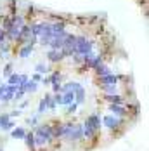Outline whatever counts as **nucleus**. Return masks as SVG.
I'll return each mask as SVG.
<instances>
[{
    "instance_id": "nucleus-8",
    "label": "nucleus",
    "mask_w": 149,
    "mask_h": 151,
    "mask_svg": "<svg viewBox=\"0 0 149 151\" xmlns=\"http://www.w3.org/2000/svg\"><path fill=\"white\" fill-rule=\"evenodd\" d=\"M123 75H116V73H109L104 76H97V85H109V83H120Z\"/></svg>"
},
{
    "instance_id": "nucleus-12",
    "label": "nucleus",
    "mask_w": 149,
    "mask_h": 151,
    "mask_svg": "<svg viewBox=\"0 0 149 151\" xmlns=\"http://www.w3.org/2000/svg\"><path fill=\"white\" fill-rule=\"evenodd\" d=\"M92 71L95 73V76H104V75H109V73H113L111 66H109V64H107L106 61H104V63H101V64H99L97 68H94Z\"/></svg>"
},
{
    "instance_id": "nucleus-34",
    "label": "nucleus",
    "mask_w": 149,
    "mask_h": 151,
    "mask_svg": "<svg viewBox=\"0 0 149 151\" xmlns=\"http://www.w3.org/2000/svg\"><path fill=\"white\" fill-rule=\"evenodd\" d=\"M28 104H30V101H28V99H24V101H23V103L19 104V109H24V108H26Z\"/></svg>"
},
{
    "instance_id": "nucleus-24",
    "label": "nucleus",
    "mask_w": 149,
    "mask_h": 151,
    "mask_svg": "<svg viewBox=\"0 0 149 151\" xmlns=\"http://www.w3.org/2000/svg\"><path fill=\"white\" fill-rule=\"evenodd\" d=\"M16 127V122L12 120V118H11V120L7 122V123H4V125H2V127H0V129H2V130H4V132H11V130H12V129H14Z\"/></svg>"
},
{
    "instance_id": "nucleus-23",
    "label": "nucleus",
    "mask_w": 149,
    "mask_h": 151,
    "mask_svg": "<svg viewBox=\"0 0 149 151\" xmlns=\"http://www.w3.org/2000/svg\"><path fill=\"white\" fill-rule=\"evenodd\" d=\"M45 111H49V109H47V103H45V99L42 97V99H40V103H38V109H37V115H38V116H42Z\"/></svg>"
},
{
    "instance_id": "nucleus-19",
    "label": "nucleus",
    "mask_w": 149,
    "mask_h": 151,
    "mask_svg": "<svg viewBox=\"0 0 149 151\" xmlns=\"http://www.w3.org/2000/svg\"><path fill=\"white\" fill-rule=\"evenodd\" d=\"M24 136H26V129L24 127H14L11 130V137L12 139H23Z\"/></svg>"
},
{
    "instance_id": "nucleus-26",
    "label": "nucleus",
    "mask_w": 149,
    "mask_h": 151,
    "mask_svg": "<svg viewBox=\"0 0 149 151\" xmlns=\"http://www.w3.org/2000/svg\"><path fill=\"white\" fill-rule=\"evenodd\" d=\"M38 120H40V116H38V115H33V116H30V118H26V125L35 127V125H38Z\"/></svg>"
},
{
    "instance_id": "nucleus-2",
    "label": "nucleus",
    "mask_w": 149,
    "mask_h": 151,
    "mask_svg": "<svg viewBox=\"0 0 149 151\" xmlns=\"http://www.w3.org/2000/svg\"><path fill=\"white\" fill-rule=\"evenodd\" d=\"M95 45H97V42H95L92 37H89L87 33H80V35H76L74 54H80V56H83V54H87V52L95 50Z\"/></svg>"
},
{
    "instance_id": "nucleus-1",
    "label": "nucleus",
    "mask_w": 149,
    "mask_h": 151,
    "mask_svg": "<svg viewBox=\"0 0 149 151\" xmlns=\"http://www.w3.org/2000/svg\"><path fill=\"white\" fill-rule=\"evenodd\" d=\"M33 136H35V146H37V151H45L50 144L56 142V141H54V136H52V127H50V123L35 125Z\"/></svg>"
},
{
    "instance_id": "nucleus-4",
    "label": "nucleus",
    "mask_w": 149,
    "mask_h": 151,
    "mask_svg": "<svg viewBox=\"0 0 149 151\" xmlns=\"http://www.w3.org/2000/svg\"><path fill=\"white\" fill-rule=\"evenodd\" d=\"M82 141H83V123L74 122L73 130L69 132V136L66 137V141H64V142H69V144H78V142H82Z\"/></svg>"
},
{
    "instance_id": "nucleus-5",
    "label": "nucleus",
    "mask_w": 149,
    "mask_h": 151,
    "mask_svg": "<svg viewBox=\"0 0 149 151\" xmlns=\"http://www.w3.org/2000/svg\"><path fill=\"white\" fill-rule=\"evenodd\" d=\"M45 58H47V61H49L50 64H59V63H62V61L66 59L61 49H47Z\"/></svg>"
},
{
    "instance_id": "nucleus-17",
    "label": "nucleus",
    "mask_w": 149,
    "mask_h": 151,
    "mask_svg": "<svg viewBox=\"0 0 149 151\" xmlns=\"http://www.w3.org/2000/svg\"><path fill=\"white\" fill-rule=\"evenodd\" d=\"M62 94V101H61V106H68L74 103V92L73 91H66V92H61Z\"/></svg>"
},
{
    "instance_id": "nucleus-11",
    "label": "nucleus",
    "mask_w": 149,
    "mask_h": 151,
    "mask_svg": "<svg viewBox=\"0 0 149 151\" xmlns=\"http://www.w3.org/2000/svg\"><path fill=\"white\" fill-rule=\"evenodd\" d=\"M74 103H76L78 106H82V104L87 103V91H85L83 85H80V87L74 91Z\"/></svg>"
},
{
    "instance_id": "nucleus-33",
    "label": "nucleus",
    "mask_w": 149,
    "mask_h": 151,
    "mask_svg": "<svg viewBox=\"0 0 149 151\" xmlns=\"http://www.w3.org/2000/svg\"><path fill=\"white\" fill-rule=\"evenodd\" d=\"M5 40H7V35H5L4 28H0V44H2V42H5Z\"/></svg>"
},
{
    "instance_id": "nucleus-22",
    "label": "nucleus",
    "mask_w": 149,
    "mask_h": 151,
    "mask_svg": "<svg viewBox=\"0 0 149 151\" xmlns=\"http://www.w3.org/2000/svg\"><path fill=\"white\" fill-rule=\"evenodd\" d=\"M64 108H66V111H64V115H66V116H73L74 113L78 111V104H76V103H71V104L64 106Z\"/></svg>"
},
{
    "instance_id": "nucleus-13",
    "label": "nucleus",
    "mask_w": 149,
    "mask_h": 151,
    "mask_svg": "<svg viewBox=\"0 0 149 151\" xmlns=\"http://www.w3.org/2000/svg\"><path fill=\"white\" fill-rule=\"evenodd\" d=\"M26 148L30 151H37V146H35V136H33V130H26V136L23 137Z\"/></svg>"
},
{
    "instance_id": "nucleus-27",
    "label": "nucleus",
    "mask_w": 149,
    "mask_h": 151,
    "mask_svg": "<svg viewBox=\"0 0 149 151\" xmlns=\"http://www.w3.org/2000/svg\"><path fill=\"white\" fill-rule=\"evenodd\" d=\"M9 120H11V116H9V113H2V115H0V127H2L4 123H7Z\"/></svg>"
},
{
    "instance_id": "nucleus-18",
    "label": "nucleus",
    "mask_w": 149,
    "mask_h": 151,
    "mask_svg": "<svg viewBox=\"0 0 149 151\" xmlns=\"http://www.w3.org/2000/svg\"><path fill=\"white\" fill-rule=\"evenodd\" d=\"M45 103H47V109L49 111H56V108H57V104H56V101H54V97H52V92H47L44 96Z\"/></svg>"
},
{
    "instance_id": "nucleus-7",
    "label": "nucleus",
    "mask_w": 149,
    "mask_h": 151,
    "mask_svg": "<svg viewBox=\"0 0 149 151\" xmlns=\"http://www.w3.org/2000/svg\"><path fill=\"white\" fill-rule=\"evenodd\" d=\"M107 109H109L111 115L120 116V118H128V116H130V115H128V109H127L125 104H107Z\"/></svg>"
},
{
    "instance_id": "nucleus-32",
    "label": "nucleus",
    "mask_w": 149,
    "mask_h": 151,
    "mask_svg": "<svg viewBox=\"0 0 149 151\" xmlns=\"http://www.w3.org/2000/svg\"><path fill=\"white\" fill-rule=\"evenodd\" d=\"M30 80V76L26 75V73H21V80H19V85H24L26 82Z\"/></svg>"
},
{
    "instance_id": "nucleus-35",
    "label": "nucleus",
    "mask_w": 149,
    "mask_h": 151,
    "mask_svg": "<svg viewBox=\"0 0 149 151\" xmlns=\"http://www.w3.org/2000/svg\"><path fill=\"white\" fill-rule=\"evenodd\" d=\"M0 151H2V148H0Z\"/></svg>"
},
{
    "instance_id": "nucleus-10",
    "label": "nucleus",
    "mask_w": 149,
    "mask_h": 151,
    "mask_svg": "<svg viewBox=\"0 0 149 151\" xmlns=\"http://www.w3.org/2000/svg\"><path fill=\"white\" fill-rule=\"evenodd\" d=\"M85 122H89L90 125L97 130V132H101V130H102V120H101V115H99V113H90L89 116L85 118Z\"/></svg>"
},
{
    "instance_id": "nucleus-14",
    "label": "nucleus",
    "mask_w": 149,
    "mask_h": 151,
    "mask_svg": "<svg viewBox=\"0 0 149 151\" xmlns=\"http://www.w3.org/2000/svg\"><path fill=\"white\" fill-rule=\"evenodd\" d=\"M102 94H121L120 83H109V85H99Z\"/></svg>"
},
{
    "instance_id": "nucleus-9",
    "label": "nucleus",
    "mask_w": 149,
    "mask_h": 151,
    "mask_svg": "<svg viewBox=\"0 0 149 151\" xmlns=\"http://www.w3.org/2000/svg\"><path fill=\"white\" fill-rule=\"evenodd\" d=\"M102 99L107 104H125L127 103L123 94H102Z\"/></svg>"
},
{
    "instance_id": "nucleus-30",
    "label": "nucleus",
    "mask_w": 149,
    "mask_h": 151,
    "mask_svg": "<svg viewBox=\"0 0 149 151\" xmlns=\"http://www.w3.org/2000/svg\"><path fill=\"white\" fill-rule=\"evenodd\" d=\"M61 85H62V83H50L52 94H56V92H61Z\"/></svg>"
},
{
    "instance_id": "nucleus-15",
    "label": "nucleus",
    "mask_w": 149,
    "mask_h": 151,
    "mask_svg": "<svg viewBox=\"0 0 149 151\" xmlns=\"http://www.w3.org/2000/svg\"><path fill=\"white\" fill-rule=\"evenodd\" d=\"M47 76H49V82L50 83H62V80H64V75L61 73L59 70H52Z\"/></svg>"
},
{
    "instance_id": "nucleus-31",
    "label": "nucleus",
    "mask_w": 149,
    "mask_h": 151,
    "mask_svg": "<svg viewBox=\"0 0 149 151\" xmlns=\"http://www.w3.org/2000/svg\"><path fill=\"white\" fill-rule=\"evenodd\" d=\"M42 78H44V75H40V73H37V71H35L33 76H31V80H33V82H38V83L42 82Z\"/></svg>"
},
{
    "instance_id": "nucleus-25",
    "label": "nucleus",
    "mask_w": 149,
    "mask_h": 151,
    "mask_svg": "<svg viewBox=\"0 0 149 151\" xmlns=\"http://www.w3.org/2000/svg\"><path fill=\"white\" fill-rule=\"evenodd\" d=\"M12 68H14V66H12V63H7V64L2 68V75L7 78V76L11 75V73H14V71H12Z\"/></svg>"
},
{
    "instance_id": "nucleus-21",
    "label": "nucleus",
    "mask_w": 149,
    "mask_h": 151,
    "mask_svg": "<svg viewBox=\"0 0 149 151\" xmlns=\"http://www.w3.org/2000/svg\"><path fill=\"white\" fill-rule=\"evenodd\" d=\"M19 80H21V73H11V75L7 76L5 83H9V85H19Z\"/></svg>"
},
{
    "instance_id": "nucleus-6",
    "label": "nucleus",
    "mask_w": 149,
    "mask_h": 151,
    "mask_svg": "<svg viewBox=\"0 0 149 151\" xmlns=\"http://www.w3.org/2000/svg\"><path fill=\"white\" fill-rule=\"evenodd\" d=\"M33 52H35V45H31V44H23V45H17V49H16V56L19 59H28Z\"/></svg>"
},
{
    "instance_id": "nucleus-3",
    "label": "nucleus",
    "mask_w": 149,
    "mask_h": 151,
    "mask_svg": "<svg viewBox=\"0 0 149 151\" xmlns=\"http://www.w3.org/2000/svg\"><path fill=\"white\" fill-rule=\"evenodd\" d=\"M102 127L104 129H107L109 132H118V130H121V129H125V125H127V118H120V116H115V115H104L102 118Z\"/></svg>"
},
{
    "instance_id": "nucleus-28",
    "label": "nucleus",
    "mask_w": 149,
    "mask_h": 151,
    "mask_svg": "<svg viewBox=\"0 0 149 151\" xmlns=\"http://www.w3.org/2000/svg\"><path fill=\"white\" fill-rule=\"evenodd\" d=\"M52 97H54L56 104H57V106H61V101H62V94H61V92H56V94H52Z\"/></svg>"
},
{
    "instance_id": "nucleus-20",
    "label": "nucleus",
    "mask_w": 149,
    "mask_h": 151,
    "mask_svg": "<svg viewBox=\"0 0 149 151\" xmlns=\"http://www.w3.org/2000/svg\"><path fill=\"white\" fill-rule=\"evenodd\" d=\"M35 71H37V73H40V75H49L52 70H50V66H49V64H45V63H38V64L35 66Z\"/></svg>"
},
{
    "instance_id": "nucleus-16",
    "label": "nucleus",
    "mask_w": 149,
    "mask_h": 151,
    "mask_svg": "<svg viewBox=\"0 0 149 151\" xmlns=\"http://www.w3.org/2000/svg\"><path fill=\"white\" fill-rule=\"evenodd\" d=\"M17 87H23L26 94H35V92L38 91V82H33V80L30 78L24 85H17Z\"/></svg>"
},
{
    "instance_id": "nucleus-29",
    "label": "nucleus",
    "mask_w": 149,
    "mask_h": 151,
    "mask_svg": "<svg viewBox=\"0 0 149 151\" xmlns=\"http://www.w3.org/2000/svg\"><path fill=\"white\" fill-rule=\"evenodd\" d=\"M21 115H23V109H19V108H17V109H12V111L9 113V116H11V118H16V116H21Z\"/></svg>"
}]
</instances>
